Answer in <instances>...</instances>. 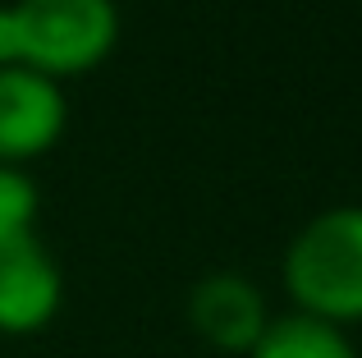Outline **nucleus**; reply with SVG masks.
<instances>
[{"label": "nucleus", "instance_id": "obj_1", "mask_svg": "<svg viewBox=\"0 0 362 358\" xmlns=\"http://www.w3.org/2000/svg\"><path fill=\"white\" fill-rule=\"evenodd\" d=\"M115 42V0H9L0 5V64H23L55 83L101 69Z\"/></svg>", "mask_w": 362, "mask_h": 358}, {"label": "nucleus", "instance_id": "obj_2", "mask_svg": "<svg viewBox=\"0 0 362 358\" xmlns=\"http://www.w3.org/2000/svg\"><path fill=\"white\" fill-rule=\"evenodd\" d=\"M284 289L293 308L321 322H362V207H326L293 234L284 253Z\"/></svg>", "mask_w": 362, "mask_h": 358}, {"label": "nucleus", "instance_id": "obj_3", "mask_svg": "<svg viewBox=\"0 0 362 358\" xmlns=\"http://www.w3.org/2000/svg\"><path fill=\"white\" fill-rule=\"evenodd\" d=\"M69 129V101L55 79L23 64H0V161L28 166Z\"/></svg>", "mask_w": 362, "mask_h": 358}, {"label": "nucleus", "instance_id": "obj_4", "mask_svg": "<svg viewBox=\"0 0 362 358\" xmlns=\"http://www.w3.org/2000/svg\"><path fill=\"white\" fill-rule=\"evenodd\" d=\"M64 276L37 234L0 243V335H37L60 317Z\"/></svg>", "mask_w": 362, "mask_h": 358}, {"label": "nucleus", "instance_id": "obj_5", "mask_svg": "<svg viewBox=\"0 0 362 358\" xmlns=\"http://www.w3.org/2000/svg\"><path fill=\"white\" fill-rule=\"evenodd\" d=\"M271 322L262 289L239 271H211L188 289V326L221 354H247Z\"/></svg>", "mask_w": 362, "mask_h": 358}, {"label": "nucleus", "instance_id": "obj_6", "mask_svg": "<svg viewBox=\"0 0 362 358\" xmlns=\"http://www.w3.org/2000/svg\"><path fill=\"white\" fill-rule=\"evenodd\" d=\"M247 358H358V350L349 340V326L321 322V317L293 308L262 326Z\"/></svg>", "mask_w": 362, "mask_h": 358}, {"label": "nucleus", "instance_id": "obj_7", "mask_svg": "<svg viewBox=\"0 0 362 358\" xmlns=\"http://www.w3.org/2000/svg\"><path fill=\"white\" fill-rule=\"evenodd\" d=\"M37 212H42V193H37L33 175L23 166L0 161V243L37 234Z\"/></svg>", "mask_w": 362, "mask_h": 358}]
</instances>
